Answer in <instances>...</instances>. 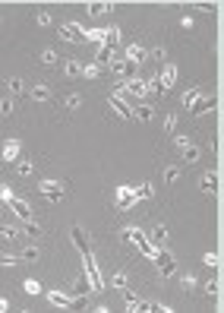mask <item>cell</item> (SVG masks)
<instances>
[{"label": "cell", "instance_id": "obj_38", "mask_svg": "<svg viewBox=\"0 0 224 313\" xmlns=\"http://www.w3.org/2000/svg\"><path fill=\"white\" fill-rule=\"evenodd\" d=\"M168 237H170V234H168V225H158V228H155V243L161 247V243H168Z\"/></svg>", "mask_w": 224, "mask_h": 313}, {"label": "cell", "instance_id": "obj_23", "mask_svg": "<svg viewBox=\"0 0 224 313\" xmlns=\"http://www.w3.org/2000/svg\"><path fill=\"white\" fill-rule=\"evenodd\" d=\"M16 174H19V177H32V174H35V161H32V158H22L19 164H16Z\"/></svg>", "mask_w": 224, "mask_h": 313}, {"label": "cell", "instance_id": "obj_13", "mask_svg": "<svg viewBox=\"0 0 224 313\" xmlns=\"http://www.w3.org/2000/svg\"><path fill=\"white\" fill-rule=\"evenodd\" d=\"M145 57H149V51H145L142 45H136V41H133V45H126V60H130V64H136V67H139Z\"/></svg>", "mask_w": 224, "mask_h": 313}, {"label": "cell", "instance_id": "obj_5", "mask_svg": "<svg viewBox=\"0 0 224 313\" xmlns=\"http://www.w3.org/2000/svg\"><path fill=\"white\" fill-rule=\"evenodd\" d=\"M38 193L45 196L48 203H60V199H63V184H60V180H41Z\"/></svg>", "mask_w": 224, "mask_h": 313}, {"label": "cell", "instance_id": "obj_21", "mask_svg": "<svg viewBox=\"0 0 224 313\" xmlns=\"http://www.w3.org/2000/svg\"><path fill=\"white\" fill-rule=\"evenodd\" d=\"M152 114H155V108L149 101H142V104H136V108H133V117H139V120H152Z\"/></svg>", "mask_w": 224, "mask_h": 313}, {"label": "cell", "instance_id": "obj_19", "mask_svg": "<svg viewBox=\"0 0 224 313\" xmlns=\"http://www.w3.org/2000/svg\"><path fill=\"white\" fill-rule=\"evenodd\" d=\"M22 234H25V237H32V240H38L41 237V234H45V231H41V225L38 222H22Z\"/></svg>", "mask_w": 224, "mask_h": 313}, {"label": "cell", "instance_id": "obj_11", "mask_svg": "<svg viewBox=\"0 0 224 313\" xmlns=\"http://www.w3.org/2000/svg\"><path fill=\"white\" fill-rule=\"evenodd\" d=\"M123 95H136V98H145V95H149V85H145V79H126L123 82Z\"/></svg>", "mask_w": 224, "mask_h": 313}, {"label": "cell", "instance_id": "obj_46", "mask_svg": "<svg viewBox=\"0 0 224 313\" xmlns=\"http://www.w3.org/2000/svg\"><path fill=\"white\" fill-rule=\"evenodd\" d=\"M136 301H139V298H136L133 291H126V288H123V304H126V307H136Z\"/></svg>", "mask_w": 224, "mask_h": 313}, {"label": "cell", "instance_id": "obj_31", "mask_svg": "<svg viewBox=\"0 0 224 313\" xmlns=\"http://www.w3.org/2000/svg\"><path fill=\"white\" fill-rule=\"evenodd\" d=\"M202 95V89L199 85H193V89H186V95H183V108H193V101Z\"/></svg>", "mask_w": 224, "mask_h": 313}, {"label": "cell", "instance_id": "obj_50", "mask_svg": "<svg viewBox=\"0 0 224 313\" xmlns=\"http://www.w3.org/2000/svg\"><path fill=\"white\" fill-rule=\"evenodd\" d=\"M6 212V203H3V199H0V215H3Z\"/></svg>", "mask_w": 224, "mask_h": 313}, {"label": "cell", "instance_id": "obj_14", "mask_svg": "<svg viewBox=\"0 0 224 313\" xmlns=\"http://www.w3.org/2000/svg\"><path fill=\"white\" fill-rule=\"evenodd\" d=\"M174 79H177V67L174 64H165V67H161V73H158V82L165 85V92L174 85Z\"/></svg>", "mask_w": 224, "mask_h": 313}, {"label": "cell", "instance_id": "obj_17", "mask_svg": "<svg viewBox=\"0 0 224 313\" xmlns=\"http://www.w3.org/2000/svg\"><path fill=\"white\" fill-rule=\"evenodd\" d=\"M29 95H32V101H48V98H51V89H48L45 82H35V85L29 89Z\"/></svg>", "mask_w": 224, "mask_h": 313}, {"label": "cell", "instance_id": "obj_35", "mask_svg": "<svg viewBox=\"0 0 224 313\" xmlns=\"http://www.w3.org/2000/svg\"><path fill=\"white\" fill-rule=\"evenodd\" d=\"M57 51H51V48H45V51H41V64H45V67H54L57 64Z\"/></svg>", "mask_w": 224, "mask_h": 313}, {"label": "cell", "instance_id": "obj_1", "mask_svg": "<svg viewBox=\"0 0 224 313\" xmlns=\"http://www.w3.org/2000/svg\"><path fill=\"white\" fill-rule=\"evenodd\" d=\"M120 234H123V240H133L136 247H139L145 256H152V259H155V253H158V250H161L158 243H152V240H149V237H145V234H142V228H136V225H130V228H123Z\"/></svg>", "mask_w": 224, "mask_h": 313}, {"label": "cell", "instance_id": "obj_45", "mask_svg": "<svg viewBox=\"0 0 224 313\" xmlns=\"http://www.w3.org/2000/svg\"><path fill=\"white\" fill-rule=\"evenodd\" d=\"M35 22H38V25H51V13L38 10V13H35Z\"/></svg>", "mask_w": 224, "mask_h": 313}, {"label": "cell", "instance_id": "obj_37", "mask_svg": "<svg viewBox=\"0 0 224 313\" xmlns=\"http://www.w3.org/2000/svg\"><path fill=\"white\" fill-rule=\"evenodd\" d=\"M0 237H3V240H16V237H19V228H13V225H3V228H0Z\"/></svg>", "mask_w": 224, "mask_h": 313}, {"label": "cell", "instance_id": "obj_10", "mask_svg": "<svg viewBox=\"0 0 224 313\" xmlns=\"http://www.w3.org/2000/svg\"><path fill=\"white\" fill-rule=\"evenodd\" d=\"M108 104H111V111H114L117 117H133V108L126 104V98H123V95H111V98H108Z\"/></svg>", "mask_w": 224, "mask_h": 313}, {"label": "cell", "instance_id": "obj_41", "mask_svg": "<svg viewBox=\"0 0 224 313\" xmlns=\"http://www.w3.org/2000/svg\"><path fill=\"white\" fill-rule=\"evenodd\" d=\"M16 263H19V259H16L13 253H0V266H3V269H13Z\"/></svg>", "mask_w": 224, "mask_h": 313}, {"label": "cell", "instance_id": "obj_48", "mask_svg": "<svg viewBox=\"0 0 224 313\" xmlns=\"http://www.w3.org/2000/svg\"><path fill=\"white\" fill-rule=\"evenodd\" d=\"M174 127H177V117H168L165 120V130H168V133H174Z\"/></svg>", "mask_w": 224, "mask_h": 313}, {"label": "cell", "instance_id": "obj_7", "mask_svg": "<svg viewBox=\"0 0 224 313\" xmlns=\"http://www.w3.org/2000/svg\"><path fill=\"white\" fill-rule=\"evenodd\" d=\"M60 41H70V45H73V41H82V35H85V29H82V25L79 22H63V25H60Z\"/></svg>", "mask_w": 224, "mask_h": 313}, {"label": "cell", "instance_id": "obj_39", "mask_svg": "<svg viewBox=\"0 0 224 313\" xmlns=\"http://www.w3.org/2000/svg\"><path fill=\"white\" fill-rule=\"evenodd\" d=\"M13 111H16V104H13V98H0V114H3V117H10V114H13Z\"/></svg>", "mask_w": 224, "mask_h": 313}, {"label": "cell", "instance_id": "obj_47", "mask_svg": "<svg viewBox=\"0 0 224 313\" xmlns=\"http://www.w3.org/2000/svg\"><path fill=\"white\" fill-rule=\"evenodd\" d=\"M16 193H13V190L10 187H3V184H0V199H3V203H6V199H13Z\"/></svg>", "mask_w": 224, "mask_h": 313}, {"label": "cell", "instance_id": "obj_33", "mask_svg": "<svg viewBox=\"0 0 224 313\" xmlns=\"http://www.w3.org/2000/svg\"><path fill=\"white\" fill-rule=\"evenodd\" d=\"M180 155H183V161H196V158H199V146L189 143L186 149H180Z\"/></svg>", "mask_w": 224, "mask_h": 313}, {"label": "cell", "instance_id": "obj_9", "mask_svg": "<svg viewBox=\"0 0 224 313\" xmlns=\"http://www.w3.org/2000/svg\"><path fill=\"white\" fill-rule=\"evenodd\" d=\"M155 266H158V272H161V275H174V272H177L174 256L165 253V250H158V253H155Z\"/></svg>", "mask_w": 224, "mask_h": 313}, {"label": "cell", "instance_id": "obj_43", "mask_svg": "<svg viewBox=\"0 0 224 313\" xmlns=\"http://www.w3.org/2000/svg\"><path fill=\"white\" fill-rule=\"evenodd\" d=\"M202 263L209 266V269H218V263H221V259H218V253H205V256H202Z\"/></svg>", "mask_w": 224, "mask_h": 313}, {"label": "cell", "instance_id": "obj_24", "mask_svg": "<svg viewBox=\"0 0 224 313\" xmlns=\"http://www.w3.org/2000/svg\"><path fill=\"white\" fill-rule=\"evenodd\" d=\"M63 104H66V111H73V114H76V111L82 108V95H79V92H70V95L63 98Z\"/></svg>", "mask_w": 224, "mask_h": 313}, {"label": "cell", "instance_id": "obj_26", "mask_svg": "<svg viewBox=\"0 0 224 313\" xmlns=\"http://www.w3.org/2000/svg\"><path fill=\"white\" fill-rule=\"evenodd\" d=\"M89 13L92 16H108V13H114V3H89Z\"/></svg>", "mask_w": 224, "mask_h": 313}, {"label": "cell", "instance_id": "obj_4", "mask_svg": "<svg viewBox=\"0 0 224 313\" xmlns=\"http://www.w3.org/2000/svg\"><path fill=\"white\" fill-rule=\"evenodd\" d=\"M108 70H111L114 76H120V79L126 82V79H133V73H136V64H130L126 57H114V60L108 64Z\"/></svg>", "mask_w": 224, "mask_h": 313}, {"label": "cell", "instance_id": "obj_27", "mask_svg": "<svg viewBox=\"0 0 224 313\" xmlns=\"http://www.w3.org/2000/svg\"><path fill=\"white\" fill-rule=\"evenodd\" d=\"M6 89H10V95H22L25 92V82L19 79V76H10V79H6Z\"/></svg>", "mask_w": 224, "mask_h": 313}, {"label": "cell", "instance_id": "obj_2", "mask_svg": "<svg viewBox=\"0 0 224 313\" xmlns=\"http://www.w3.org/2000/svg\"><path fill=\"white\" fill-rule=\"evenodd\" d=\"M48 304L51 307H82V294H66V291H48Z\"/></svg>", "mask_w": 224, "mask_h": 313}, {"label": "cell", "instance_id": "obj_6", "mask_svg": "<svg viewBox=\"0 0 224 313\" xmlns=\"http://www.w3.org/2000/svg\"><path fill=\"white\" fill-rule=\"evenodd\" d=\"M6 209H13V215H16L19 222H29V219H32V206H29V199H22V196L6 199Z\"/></svg>", "mask_w": 224, "mask_h": 313}, {"label": "cell", "instance_id": "obj_49", "mask_svg": "<svg viewBox=\"0 0 224 313\" xmlns=\"http://www.w3.org/2000/svg\"><path fill=\"white\" fill-rule=\"evenodd\" d=\"M6 310H10V301H6V298H0V313H6Z\"/></svg>", "mask_w": 224, "mask_h": 313}, {"label": "cell", "instance_id": "obj_15", "mask_svg": "<svg viewBox=\"0 0 224 313\" xmlns=\"http://www.w3.org/2000/svg\"><path fill=\"white\" fill-rule=\"evenodd\" d=\"M199 187L205 190V193H218V174L215 171H205L199 177Z\"/></svg>", "mask_w": 224, "mask_h": 313}, {"label": "cell", "instance_id": "obj_40", "mask_svg": "<svg viewBox=\"0 0 224 313\" xmlns=\"http://www.w3.org/2000/svg\"><path fill=\"white\" fill-rule=\"evenodd\" d=\"M205 294H212V298H218V294H221V282H218V278L205 282Z\"/></svg>", "mask_w": 224, "mask_h": 313}, {"label": "cell", "instance_id": "obj_42", "mask_svg": "<svg viewBox=\"0 0 224 313\" xmlns=\"http://www.w3.org/2000/svg\"><path fill=\"white\" fill-rule=\"evenodd\" d=\"M165 180H168V184H177V180H180V168H165Z\"/></svg>", "mask_w": 224, "mask_h": 313}, {"label": "cell", "instance_id": "obj_18", "mask_svg": "<svg viewBox=\"0 0 224 313\" xmlns=\"http://www.w3.org/2000/svg\"><path fill=\"white\" fill-rule=\"evenodd\" d=\"M22 259H25V263H38V259H41V247H38V243H25V247H22Z\"/></svg>", "mask_w": 224, "mask_h": 313}, {"label": "cell", "instance_id": "obj_20", "mask_svg": "<svg viewBox=\"0 0 224 313\" xmlns=\"http://www.w3.org/2000/svg\"><path fill=\"white\" fill-rule=\"evenodd\" d=\"M117 45H120V29H117V25H111V29H105V48L114 51Z\"/></svg>", "mask_w": 224, "mask_h": 313}, {"label": "cell", "instance_id": "obj_34", "mask_svg": "<svg viewBox=\"0 0 224 313\" xmlns=\"http://www.w3.org/2000/svg\"><path fill=\"white\" fill-rule=\"evenodd\" d=\"M82 76H85V79H98V76H101V67H98V64H85V67H82Z\"/></svg>", "mask_w": 224, "mask_h": 313}, {"label": "cell", "instance_id": "obj_32", "mask_svg": "<svg viewBox=\"0 0 224 313\" xmlns=\"http://www.w3.org/2000/svg\"><path fill=\"white\" fill-rule=\"evenodd\" d=\"M22 291H25V294H41V282H38V278H25V282H22Z\"/></svg>", "mask_w": 224, "mask_h": 313}, {"label": "cell", "instance_id": "obj_29", "mask_svg": "<svg viewBox=\"0 0 224 313\" xmlns=\"http://www.w3.org/2000/svg\"><path fill=\"white\" fill-rule=\"evenodd\" d=\"M133 190H136V199H152V196H155V190H152V184H136Z\"/></svg>", "mask_w": 224, "mask_h": 313}, {"label": "cell", "instance_id": "obj_16", "mask_svg": "<svg viewBox=\"0 0 224 313\" xmlns=\"http://www.w3.org/2000/svg\"><path fill=\"white\" fill-rule=\"evenodd\" d=\"M212 104H215V95H205V98L199 95V98L193 101V108H189V111H193V114H209V111H212Z\"/></svg>", "mask_w": 224, "mask_h": 313}, {"label": "cell", "instance_id": "obj_36", "mask_svg": "<svg viewBox=\"0 0 224 313\" xmlns=\"http://www.w3.org/2000/svg\"><path fill=\"white\" fill-rule=\"evenodd\" d=\"M111 285H114V288H120V291L126 288V272H123V269H117V272H114V278H111Z\"/></svg>", "mask_w": 224, "mask_h": 313}, {"label": "cell", "instance_id": "obj_30", "mask_svg": "<svg viewBox=\"0 0 224 313\" xmlns=\"http://www.w3.org/2000/svg\"><path fill=\"white\" fill-rule=\"evenodd\" d=\"M63 73H66V76H82V64H79V60H66V64H63Z\"/></svg>", "mask_w": 224, "mask_h": 313}, {"label": "cell", "instance_id": "obj_22", "mask_svg": "<svg viewBox=\"0 0 224 313\" xmlns=\"http://www.w3.org/2000/svg\"><path fill=\"white\" fill-rule=\"evenodd\" d=\"M111 60H114V51L111 48H105V45H98V51H95V64H111Z\"/></svg>", "mask_w": 224, "mask_h": 313}, {"label": "cell", "instance_id": "obj_28", "mask_svg": "<svg viewBox=\"0 0 224 313\" xmlns=\"http://www.w3.org/2000/svg\"><path fill=\"white\" fill-rule=\"evenodd\" d=\"M196 285H199V278H196V272H183V278H180V288H183V291H193Z\"/></svg>", "mask_w": 224, "mask_h": 313}, {"label": "cell", "instance_id": "obj_44", "mask_svg": "<svg viewBox=\"0 0 224 313\" xmlns=\"http://www.w3.org/2000/svg\"><path fill=\"white\" fill-rule=\"evenodd\" d=\"M186 146H189V139L183 133H174V149H186Z\"/></svg>", "mask_w": 224, "mask_h": 313}, {"label": "cell", "instance_id": "obj_8", "mask_svg": "<svg viewBox=\"0 0 224 313\" xmlns=\"http://www.w3.org/2000/svg\"><path fill=\"white\" fill-rule=\"evenodd\" d=\"M0 158H3V161L22 158V143H19V139H6V143L0 146Z\"/></svg>", "mask_w": 224, "mask_h": 313}, {"label": "cell", "instance_id": "obj_12", "mask_svg": "<svg viewBox=\"0 0 224 313\" xmlns=\"http://www.w3.org/2000/svg\"><path fill=\"white\" fill-rule=\"evenodd\" d=\"M70 234H73V243L82 250V259H89V256H92V247H89V237H85V231L79 228V225H73Z\"/></svg>", "mask_w": 224, "mask_h": 313}, {"label": "cell", "instance_id": "obj_3", "mask_svg": "<svg viewBox=\"0 0 224 313\" xmlns=\"http://www.w3.org/2000/svg\"><path fill=\"white\" fill-rule=\"evenodd\" d=\"M114 203H117V209H133L139 199H136V190H133V184H123V187H117L114 190Z\"/></svg>", "mask_w": 224, "mask_h": 313}, {"label": "cell", "instance_id": "obj_25", "mask_svg": "<svg viewBox=\"0 0 224 313\" xmlns=\"http://www.w3.org/2000/svg\"><path fill=\"white\" fill-rule=\"evenodd\" d=\"M82 41H95V45H105V29H85Z\"/></svg>", "mask_w": 224, "mask_h": 313}]
</instances>
